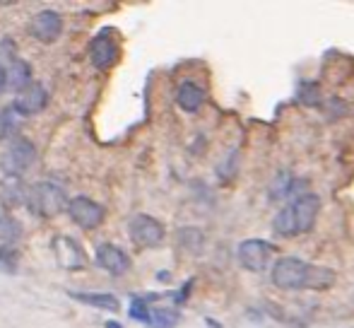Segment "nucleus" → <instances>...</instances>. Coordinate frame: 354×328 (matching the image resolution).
<instances>
[{
    "instance_id": "obj_6",
    "label": "nucleus",
    "mask_w": 354,
    "mask_h": 328,
    "mask_svg": "<svg viewBox=\"0 0 354 328\" xmlns=\"http://www.w3.org/2000/svg\"><path fill=\"white\" fill-rule=\"evenodd\" d=\"M128 235L136 242L138 246L142 248H154L164 242L167 232H164V225L159 220H154L152 215H136L128 225Z\"/></svg>"
},
{
    "instance_id": "obj_12",
    "label": "nucleus",
    "mask_w": 354,
    "mask_h": 328,
    "mask_svg": "<svg viewBox=\"0 0 354 328\" xmlns=\"http://www.w3.org/2000/svg\"><path fill=\"white\" fill-rule=\"evenodd\" d=\"M46 102H48L46 87H44L41 82H32L22 94H19L15 107H17V111L24 116V113H39L44 107H46Z\"/></svg>"
},
{
    "instance_id": "obj_14",
    "label": "nucleus",
    "mask_w": 354,
    "mask_h": 328,
    "mask_svg": "<svg viewBox=\"0 0 354 328\" xmlns=\"http://www.w3.org/2000/svg\"><path fill=\"white\" fill-rule=\"evenodd\" d=\"M176 244L191 256H201L205 248V232L198 227H181L176 232Z\"/></svg>"
},
{
    "instance_id": "obj_2",
    "label": "nucleus",
    "mask_w": 354,
    "mask_h": 328,
    "mask_svg": "<svg viewBox=\"0 0 354 328\" xmlns=\"http://www.w3.org/2000/svg\"><path fill=\"white\" fill-rule=\"evenodd\" d=\"M318 210H321V198L316 193H301L297 201L287 203L272 220V232L284 239L306 235L316 225Z\"/></svg>"
},
{
    "instance_id": "obj_22",
    "label": "nucleus",
    "mask_w": 354,
    "mask_h": 328,
    "mask_svg": "<svg viewBox=\"0 0 354 328\" xmlns=\"http://www.w3.org/2000/svg\"><path fill=\"white\" fill-rule=\"evenodd\" d=\"M178 324V314L171 309H152V319L149 326L152 328H174Z\"/></svg>"
},
{
    "instance_id": "obj_26",
    "label": "nucleus",
    "mask_w": 354,
    "mask_h": 328,
    "mask_svg": "<svg viewBox=\"0 0 354 328\" xmlns=\"http://www.w3.org/2000/svg\"><path fill=\"white\" fill-rule=\"evenodd\" d=\"M8 87V75H5L3 66H0V94H3V89Z\"/></svg>"
},
{
    "instance_id": "obj_13",
    "label": "nucleus",
    "mask_w": 354,
    "mask_h": 328,
    "mask_svg": "<svg viewBox=\"0 0 354 328\" xmlns=\"http://www.w3.org/2000/svg\"><path fill=\"white\" fill-rule=\"evenodd\" d=\"M205 99H207L205 89H203L201 84H196L193 80L181 82V87H178V92H176V104L188 113L201 111L203 104H205Z\"/></svg>"
},
{
    "instance_id": "obj_7",
    "label": "nucleus",
    "mask_w": 354,
    "mask_h": 328,
    "mask_svg": "<svg viewBox=\"0 0 354 328\" xmlns=\"http://www.w3.org/2000/svg\"><path fill=\"white\" fill-rule=\"evenodd\" d=\"M68 215H71V220L77 227H82V230H97L104 222V208L99 206L97 201H92V198L77 196V198H73L71 206H68Z\"/></svg>"
},
{
    "instance_id": "obj_16",
    "label": "nucleus",
    "mask_w": 354,
    "mask_h": 328,
    "mask_svg": "<svg viewBox=\"0 0 354 328\" xmlns=\"http://www.w3.org/2000/svg\"><path fill=\"white\" fill-rule=\"evenodd\" d=\"M71 297L77 302H82V304L106 309V311H111V314H116V311L121 309V302H118L113 295H109V292H94V295H89V292H71Z\"/></svg>"
},
{
    "instance_id": "obj_15",
    "label": "nucleus",
    "mask_w": 354,
    "mask_h": 328,
    "mask_svg": "<svg viewBox=\"0 0 354 328\" xmlns=\"http://www.w3.org/2000/svg\"><path fill=\"white\" fill-rule=\"evenodd\" d=\"M19 128H22V113L17 111V107H5L3 111H0V138L3 140H17V133Z\"/></svg>"
},
{
    "instance_id": "obj_11",
    "label": "nucleus",
    "mask_w": 354,
    "mask_h": 328,
    "mask_svg": "<svg viewBox=\"0 0 354 328\" xmlns=\"http://www.w3.org/2000/svg\"><path fill=\"white\" fill-rule=\"evenodd\" d=\"M97 263L109 271L111 275H126L128 268H131V258L126 256L123 248H118L116 244H102L97 248Z\"/></svg>"
},
{
    "instance_id": "obj_25",
    "label": "nucleus",
    "mask_w": 354,
    "mask_h": 328,
    "mask_svg": "<svg viewBox=\"0 0 354 328\" xmlns=\"http://www.w3.org/2000/svg\"><path fill=\"white\" fill-rule=\"evenodd\" d=\"M191 285L193 282H186V287L181 290V295H176V302H186V297H188V290H191Z\"/></svg>"
},
{
    "instance_id": "obj_1",
    "label": "nucleus",
    "mask_w": 354,
    "mask_h": 328,
    "mask_svg": "<svg viewBox=\"0 0 354 328\" xmlns=\"http://www.w3.org/2000/svg\"><path fill=\"white\" fill-rule=\"evenodd\" d=\"M272 285L280 290H328L335 282V271L323 266H313L297 256H282L272 266Z\"/></svg>"
},
{
    "instance_id": "obj_3",
    "label": "nucleus",
    "mask_w": 354,
    "mask_h": 328,
    "mask_svg": "<svg viewBox=\"0 0 354 328\" xmlns=\"http://www.w3.org/2000/svg\"><path fill=\"white\" fill-rule=\"evenodd\" d=\"M27 206L34 215L41 217H56L58 212H63V208L71 206L66 198V191L56 183H37L29 188L27 193Z\"/></svg>"
},
{
    "instance_id": "obj_4",
    "label": "nucleus",
    "mask_w": 354,
    "mask_h": 328,
    "mask_svg": "<svg viewBox=\"0 0 354 328\" xmlns=\"http://www.w3.org/2000/svg\"><path fill=\"white\" fill-rule=\"evenodd\" d=\"M277 248L275 244L266 239H243L239 244V251H236V258L241 263V268H246L248 273H263L270 261L275 258Z\"/></svg>"
},
{
    "instance_id": "obj_20",
    "label": "nucleus",
    "mask_w": 354,
    "mask_h": 328,
    "mask_svg": "<svg viewBox=\"0 0 354 328\" xmlns=\"http://www.w3.org/2000/svg\"><path fill=\"white\" fill-rule=\"evenodd\" d=\"M19 235H22V225H19L15 217L0 212V239H3V242H15Z\"/></svg>"
},
{
    "instance_id": "obj_21",
    "label": "nucleus",
    "mask_w": 354,
    "mask_h": 328,
    "mask_svg": "<svg viewBox=\"0 0 354 328\" xmlns=\"http://www.w3.org/2000/svg\"><path fill=\"white\" fill-rule=\"evenodd\" d=\"M289 172H282L277 174L275 183H272V191H270V201H282V198H287L289 193L294 191V179H287Z\"/></svg>"
},
{
    "instance_id": "obj_10",
    "label": "nucleus",
    "mask_w": 354,
    "mask_h": 328,
    "mask_svg": "<svg viewBox=\"0 0 354 328\" xmlns=\"http://www.w3.org/2000/svg\"><path fill=\"white\" fill-rule=\"evenodd\" d=\"M29 32H32L34 39H39V42L51 44L53 39H58V37H61V32H63L61 15L53 12V10H44V12H39L37 17L32 19V24H29Z\"/></svg>"
},
{
    "instance_id": "obj_8",
    "label": "nucleus",
    "mask_w": 354,
    "mask_h": 328,
    "mask_svg": "<svg viewBox=\"0 0 354 328\" xmlns=\"http://www.w3.org/2000/svg\"><path fill=\"white\" fill-rule=\"evenodd\" d=\"M89 58L97 68L106 71V68L116 66L118 61V44L111 37V29H102L97 37L92 39V46H89Z\"/></svg>"
},
{
    "instance_id": "obj_18",
    "label": "nucleus",
    "mask_w": 354,
    "mask_h": 328,
    "mask_svg": "<svg viewBox=\"0 0 354 328\" xmlns=\"http://www.w3.org/2000/svg\"><path fill=\"white\" fill-rule=\"evenodd\" d=\"M27 193L17 176H8L0 183V198H3L8 206H19L22 201H27Z\"/></svg>"
},
{
    "instance_id": "obj_27",
    "label": "nucleus",
    "mask_w": 354,
    "mask_h": 328,
    "mask_svg": "<svg viewBox=\"0 0 354 328\" xmlns=\"http://www.w3.org/2000/svg\"><path fill=\"white\" fill-rule=\"evenodd\" d=\"M106 328H123V326L116 324V321H106Z\"/></svg>"
},
{
    "instance_id": "obj_19",
    "label": "nucleus",
    "mask_w": 354,
    "mask_h": 328,
    "mask_svg": "<svg viewBox=\"0 0 354 328\" xmlns=\"http://www.w3.org/2000/svg\"><path fill=\"white\" fill-rule=\"evenodd\" d=\"M159 300V295H149V297H133L131 300V319L142 321V324L149 326V319H152V309H149V302Z\"/></svg>"
},
{
    "instance_id": "obj_24",
    "label": "nucleus",
    "mask_w": 354,
    "mask_h": 328,
    "mask_svg": "<svg viewBox=\"0 0 354 328\" xmlns=\"http://www.w3.org/2000/svg\"><path fill=\"white\" fill-rule=\"evenodd\" d=\"M0 263H5L8 268H15L17 253H12V248H8V246H0Z\"/></svg>"
},
{
    "instance_id": "obj_5",
    "label": "nucleus",
    "mask_w": 354,
    "mask_h": 328,
    "mask_svg": "<svg viewBox=\"0 0 354 328\" xmlns=\"http://www.w3.org/2000/svg\"><path fill=\"white\" fill-rule=\"evenodd\" d=\"M37 162V147L24 138H17L8 145V150L0 157V169L8 176H19L22 172H27L32 164Z\"/></svg>"
},
{
    "instance_id": "obj_23",
    "label": "nucleus",
    "mask_w": 354,
    "mask_h": 328,
    "mask_svg": "<svg viewBox=\"0 0 354 328\" xmlns=\"http://www.w3.org/2000/svg\"><path fill=\"white\" fill-rule=\"evenodd\" d=\"M299 99H301L304 104H308V107H313V104H318L321 94H318V87H316V84L304 82V84H301V92H299Z\"/></svg>"
},
{
    "instance_id": "obj_17",
    "label": "nucleus",
    "mask_w": 354,
    "mask_h": 328,
    "mask_svg": "<svg viewBox=\"0 0 354 328\" xmlns=\"http://www.w3.org/2000/svg\"><path fill=\"white\" fill-rule=\"evenodd\" d=\"M29 84H32V68H29V63L12 58V66H10L8 73V87L15 89V92H24Z\"/></svg>"
},
{
    "instance_id": "obj_9",
    "label": "nucleus",
    "mask_w": 354,
    "mask_h": 328,
    "mask_svg": "<svg viewBox=\"0 0 354 328\" xmlns=\"http://www.w3.org/2000/svg\"><path fill=\"white\" fill-rule=\"evenodd\" d=\"M51 248H53V256H56L58 266L68 268V271H77V268L84 266L82 246H80L75 239H71V237L58 235L56 239L51 242Z\"/></svg>"
}]
</instances>
